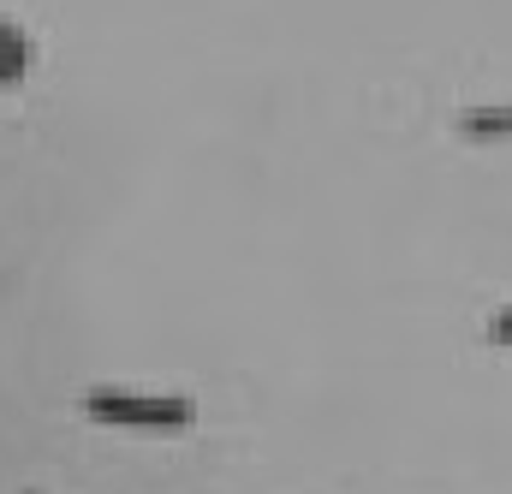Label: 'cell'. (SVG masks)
I'll return each instance as SVG.
<instances>
[{
	"label": "cell",
	"instance_id": "obj_2",
	"mask_svg": "<svg viewBox=\"0 0 512 494\" xmlns=\"http://www.w3.org/2000/svg\"><path fill=\"white\" fill-rule=\"evenodd\" d=\"M465 137H477V143H489V137H512V108H471L465 120H459Z\"/></svg>",
	"mask_w": 512,
	"mask_h": 494
},
{
	"label": "cell",
	"instance_id": "obj_3",
	"mask_svg": "<svg viewBox=\"0 0 512 494\" xmlns=\"http://www.w3.org/2000/svg\"><path fill=\"white\" fill-rule=\"evenodd\" d=\"M489 346H512V304L489 316Z\"/></svg>",
	"mask_w": 512,
	"mask_h": 494
},
{
	"label": "cell",
	"instance_id": "obj_1",
	"mask_svg": "<svg viewBox=\"0 0 512 494\" xmlns=\"http://www.w3.org/2000/svg\"><path fill=\"white\" fill-rule=\"evenodd\" d=\"M84 411L114 429H185L197 417L191 399H143V393H90Z\"/></svg>",
	"mask_w": 512,
	"mask_h": 494
}]
</instances>
